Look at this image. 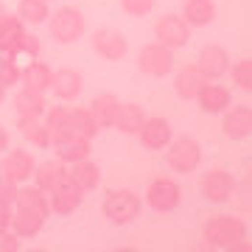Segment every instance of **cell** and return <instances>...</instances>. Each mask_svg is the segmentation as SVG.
<instances>
[{
	"label": "cell",
	"instance_id": "cell-21",
	"mask_svg": "<svg viewBox=\"0 0 252 252\" xmlns=\"http://www.w3.org/2000/svg\"><path fill=\"white\" fill-rule=\"evenodd\" d=\"M118 107H121V98H118L115 93H95L90 101V107H87V112L93 115L95 126L104 132V129H112L115 126Z\"/></svg>",
	"mask_w": 252,
	"mask_h": 252
},
{
	"label": "cell",
	"instance_id": "cell-39",
	"mask_svg": "<svg viewBox=\"0 0 252 252\" xmlns=\"http://www.w3.org/2000/svg\"><path fill=\"white\" fill-rule=\"evenodd\" d=\"M11 11H9V6H6V3H3V0H0V20L3 17H9Z\"/></svg>",
	"mask_w": 252,
	"mask_h": 252
},
{
	"label": "cell",
	"instance_id": "cell-11",
	"mask_svg": "<svg viewBox=\"0 0 252 252\" xmlns=\"http://www.w3.org/2000/svg\"><path fill=\"white\" fill-rule=\"evenodd\" d=\"M230 62H233L230 51H227L224 45H213V42L205 45L196 56V67L202 70V76H205L207 81H221L224 79L227 70H230Z\"/></svg>",
	"mask_w": 252,
	"mask_h": 252
},
{
	"label": "cell",
	"instance_id": "cell-23",
	"mask_svg": "<svg viewBox=\"0 0 252 252\" xmlns=\"http://www.w3.org/2000/svg\"><path fill=\"white\" fill-rule=\"evenodd\" d=\"M51 76H54V67L45 62L36 59H28L26 64H20V84L28 87V90H36V93H48L51 90Z\"/></svg>",
	"mask_w": 252,
	"mask_h": 252
},
{
	"label": "cell",
	"instance_id": "cell-29",
	"mask_svg": "<svg viewBox=\"0 0 252 252\" xmlns=\"http://www.w3.org/2000/svg\"><path fill=\"white\" fill-rule=\"evenodd\" d=\"M67 177H70V180L76 182L84 193L98 190V185H101V168L90 160V157H87V160L73 162V165H67Z\"/></svg>",
	"mask_w": 252,
	"mask_h": 252
},
{
	"label": "cell",
	"instance_id": "cell-37",
	"mask_svg": "<svg viewBox=\"0 0 252 252\" xmlns=\"http://www.w3.org/2000/svg\"><path fill=\"white\" fill-rule=\"evenodd\" d=\"M11 146V137H9V129H6V126L0 124V154L6 152V149H9Z\"/></svg>",
	"mask_w": 252,
	"mask_h": 252
},
{
	"label": "cell",
	"instance_id": "cell-1",
	"mask_svg": "<svg viewBox=\"0 0 252 252\" xmlns=\"http://www.w3.org/2000/svg\"><path fill=\"white\" fill-rule=\"evenodd\" d=\"M202 241L207 250L247 252L250 250V224L238 213H216L202 224Z\"/></svg>",
	"mask_w": 252,
	"mask_h": 252
},
{
	"label": "cell",
	"instance_id": "cell-16",
	"mask_svg": "<svg viewBox=\"0 0 252 252\" xmlns=\"http://www.w3.org/2000/svg\"><path fill=\"white\" fill-rule=\"evenodd\" d=\"M221 129L230 140H247L252 135V107L250 104H230L221 112Z\"/></svg>",
	"mask_w": 252,
	"mask_h": 252
},
{
	"label": "cell",
	"instance_id": "cell-17",
	"mask_svg": "<svg viewBox=\"0 0 252 252\" xmlns=\"http://www.w3.org/2000/svg\"><path fill=\"white\" fill-rule=\"evenodd\" d=\"M45 213H39V210H28V207H14L11 210V221H9V230L17 235L20 241H31L36 235L42 233V227L48 224Z\"/></svg>",
	"mask_w": 252,
	"mask_h": 252
},
{
	"label": "cell",
	"instance_id": "cell-25",
	"mask_svg": "<svg viewBox=\"0 0 252 252\" xmlns=\"http://www.w3.org/2000/svg\"><path fill=\"white\" fill-rule=\"evenodd\" d=\"M17 129L23 140L34 149H51V129L45 126L42 118H31V115H17Z\"/></svg>",
	"mask_w": 252,
	"mask_h": 252
},
{
	"label": "cell",
	"instance_id": "cell-27",
	"mask_svg": "<svg viewBox=\"0 0 252 252\" xmlns=\"http://www.w3.org/2000/svg\"><path fill=\"white\" fill-rule=\"evenodd\" d=\"M180 14L190 28H205L216 20V3L213 0H182Z\"/></svg>",
	"mask_w": 252,
	"mask_h": 252
},
{
	"label": "cell",
	"instance_id": "cell-32",
	"mask_svg": "<svg viewBox=\"0 0 252 252\" xmlns=\"http://www.w3.org/2000/svg\"><path fill=\"white\" fill-rule=\"evenodd\" d=\"M17 84H20V62H17V56L0 54V87L14 90Z\"/></svg>",
	"mask_w": 252,
	"mask_h": 252
},
{
	"label": "cell",
	"instance_id": "cell-20",
	"mask_svg": "<svg viewBox=\"0 0 252 252\" xmlns=\"http://www.w3.org/2000/svg\"><path fill=\"white\" fill-rule=\"evenodd\" d=\"M48 104H51V101H48V93L28 90V87H23V84H17V87H14V93H11V107H14V112H17V115L42 118V112H45Z\"/></svg>",
	"mask_w": 252,
	"mask_h": 252
},
{
	"label": "cell",
	"instance_id": "cell-10",
	"mask_svg": "<svg viewBox=\"0 0 252 252\" xmlns=\"http://www.w3.org/2000/svg\"><path fill=\"white\" fill-rule=\"evenodd\" d=\"M84 202V190L70 180L64 177L54 190H48V207H51V216H70L76 213Z\"/></svg>",
	"mask_w": 252,
	"mask_h": 252
},
{
	"label": "cell",
	"instance_id": "cell-35",
	"mask_svg": "<svg viewBox=\"0 0 252 252\" xmlns=\"http://www.w3.org/2000/svg\"><path fill=\"white\" fill-rule=\"evenodd\" d=\"M20 250H23V241L9 227H0V252H20Z\"/></svg>",
	"mask_w": 252,
	"mask_h": 252
},
{
	"label": "cell",
	"instance_id": "cell-2",
	"mask_svg": "<svg viewBox=\"0 0 252 252\" xmlns=\"http://www.w3.org/2000/svg\"><path fill=\"white\" fill-rule=\"evenodd\" d=\"M143 196L135 193L132 188H118V190H109L104 202H101V210H104V219H109L112 224L124 227V224H132L135 219H140L143 213Z\"/></svg>",
	"mask_w": 252,
	"mask_h": 252
},
{
	"label": "cell",
	"instance_id": "cell-13",
	"mask_svg": "<svg viewBox=\"0 0 252 252\" xmlns=\"http://www.w3.org/2000/svg\"><path fill=\"white\" fill-rule=\"evenodd\" d=\"M90 48L101 59H107V62H118V59H124L126 51H129V42H126V36L118 31V28H98V31H93L90 34Z\"/></svg>",
	"mask_w": 252,
	"mask_h": 252
},
{
	"label": "cell",
	"instance_id": "cell-8",
	"mask_svg": "<svg viewBox=\"0 0 252 252\" xmlns=\"http://www.w3.org/2000/svg\"><path fill=\"white\" fill-rule=\"evenodd\" d=\"M137 67L140 73H146L149 79H165L174 70V51L160 45V42H149L140 48L137 54Z\"/></svg>",
	"mask_w": 252,
	"mask_h": 252
},
{
	"label": "cell",
	"instance_id": "cell-18",
	"mask_svg": "<svg viewBox=\"0 0 252 252\" xmlns=\"http://www.w3.org/2000/svg\"><path fill=\"white\" fill-rule=\"evenodd\" d=\"M56 160H62L64 165H73L79 160H87L93 154V140H84V137H73V135H64V137H54L51 140V149Z\"/></svg>",
	"mask_w": 252,
	"mask_h": 252
},
{
	"label": "cell",
	"instance_id": "cell-3",
	"mask_svg": "<svg viewBox=\"0 0 252 252\" xmlns=\"http://www.w3.org/2000/svg\"><path fill=\"white\" fill-rule=\"evenodd\" d=\"M45 26H48L51 39H56L59 45H73V42H79L81 36L87 34V17L76 6H62V9L51 11Z\"/></svg>",
	"mask_w": 252,
	"mask_h": 252
},
{
	"label": "cell",
	"instance_id": "cell-6",
	"mask_svg": "<svg viewBox=\"0 0 252 252\" xmlns=\"http://www.w3.org/2000/svg\"><path fill=\"white\" fill-rule=\"evenodd\" d=\"M182 202V185L174 177H157L146 188L143 205H149L154 213H174Z\"/></svg>",
	"mask_w": 252,
	"mask_h": 252
},
{
	"label": "cell",
	"instance_id": "cell-14",
	"mask_svg": "<svg viewBox=\"0 0 252 252\" xmlns=\"http://www.w3.org/2000/svg\"><path fill=\"white\" fill-rule=\"evenodd\" d=\"M174 137V129H171V121L162 115H146L143 126L137 129V140L143 143V149H149V152H162L165 146L171 143Z\"/></svg>",
	"mask_w": 252,
	"mask_h": 252
},
{
	"label": "cell",
	"instance_id": "cell-31",
	"mask_svg": "<svg viewBox=\"0 0 252 252\" xmlns=\"http://www.w3.org/2000/svg\"><path fill=\"white\" fill-rule=\"evenodd\" d=\"M227 79H230V84H233L235 90L250 93V90H252V59H250V56H244V59H235V62H230Z\"/></svg>",
	"mask_w": 252,
	"mask_h": 252
},
{
	"label": "cell",
	"instance_id": "cell-38",
	"mask_svg": "<svg viewBox=\"0 0 252 252\" xmlns=\"http://www.w3.org/2000/svg\"><path fill=\"white\" fill-rule=\"evenodd\" d=\"M11 210H14V207L0 205V227H9V221H11Z\"/></svg>",
	"mask_w": 252,
	"mask_h": 252
},
{
	"label": "cell",
	"instance_id": "cell-34",
	"mask_svg": "<svg viewBox=\"0 0 252 252\" xmlns=\"http://www.w3.org/2000/svg\"><path fill=\"white\" fill-rule=\"evenodd\" d=\"M39 54H42V39L34 34V28H28L26 36H23V45H20V56H26V59H36Z\"/></svg>",
	"mask_w": 252,
	"mask_h": 252
},
{
	"label": "cell",
	"instance_id": "cell-33",
	"mask_svg": "<svg viewBox=\"0 0 252 252\" xmlns=\"http://www.w3.org/2000/svg\"><path fill=\"white\" fill-rule=\"evenodd\" d=\"M154 6L157 0H121V11L126 17H146L154 11Z\"/></svg>",
	"mask_w": 252,
	"mask_h": 252
},
{
	"label": "cell",
	"instance_id": "cell-12",
	"mask_svg": "<svg viewBox=\"0 0 252 252\" xmlns=\"http://www.w3.org/2000/svg\"><path fill=\"white\" fill-rule=\"evenodd\" d=\"M51 95L54 101H62V104H73V101H79V95L84 93V76L79 70H73V67H59L54 70L51 76Z\"/></svg>",
	"mask_w": 252,
	"mask_h": 252
},
{
	"label": "cell",
	"instance_id": "cell-40",
	"mask_svg": "<svg viewBox=\"0 0 252 252\" xmlns=\"http://www.w3.org/2000/svg\"><path fill=\"white\" fill-rule=\"evenodd\" d=\"M6 95H9V90H6V87H0V107L6 104Z\"/></svg>",
	"mask_w": 252,
	"mask_h": 252
},
{
	"label": "cell",
	"instance_id": "cell-4",
	"mask_svg": "<svg viewBox=\"0 0 252 252\" xmlns=\"http://www.w3.org/2000/svg\"><path fill=\"white\" fill-rule=\"evenodd\" d=\"M165 152V165L174 174H193L202 165V143L190 135L171 137V143L162 149Z\"/></svg>",
	"mask_w": 252,
	"mask_h": 252
},
{
	"label": "cell",
	"instance_id": "cell-15",
	"mask_svg": "<svg viewBox=\"0 0 252 252\" xmlns=\"http://www.w3.org/2000/svg\"><path fill=\"white\" fill-rule=\"evenodd\" d=\"M199 109L205 112V115H221L230 104H233V87H227L221 81H205V87L196 93Z\"/></svg>",
	"mask_w": 252,
	"mask_h": 252
},
{
	"label": "cell",
	"instance_id": "cell-26",
	"mask_svg": "<svg viewBox=\"0 0 252 252\" xmlns=\"http://www.w3.org/2000/svg\"><path fill=\"white\" fill-rule=\"evenodd\" d=\"M28 28L17 20V14L0 20V54H11L20 59V45H23V36Z\"/></svg>",
	"mask_w": 252,
	"mask_h": 252
},
{
	"label": "cell",
	"instance_id": "cell-19",
	"mask_svg": "<svg viewBox=\"0 0 252 252\" xmlns=\"http://www.w3.org/2000/svg\"><path fill=\"white\" fill-rule=\"evenodd\" d=\"M101 129L95 126L93 115L87 112V107H70L67 104V118H64V129L54 137H64V135H73V137H84V140H95ZM51 137V140H54Z\"/></svg>",
	"mask_w": 252,
	"mask_h": 252
},
{
	"label": "cell",
	"instance_id": "cell-30",
	"mask_svg": "<svg viewBox=\"0 0 252 252\" xmlns=\"http://www.w3.org/2000/svg\"><path fill=\"white\" fill-rule=\"evenodd\" d=\"M143 121H146V112H143L140 104H124V101H121L112 129L124 132V135H137V129L143 126Z\"/></svg>",
	"mask_w": 252,
	"mask_h": 252
},
{
	"label": "cell",
	"instance_id": "cell-36",
	"mask_svg": "<svg viewBox=\"0 0 252 252\" xmlns=\"http://www.w3.org/2000/svg\"><path fill=\"white\" fill-rule=\"evenodd\" d=\"M14 196H17V182H11L9 177L0 174V205L14 207Z\"/></svg>",
	"mask_w": 252,
	"mask_h": 252
},
{
	"label": "cell",
	"instance_id": "cell-9",
	"mask_svg": "<svg viewBox=\"0 0 252 252\" xmlns=\"http://www.w3.org/2000/svg\"><path fill=\"white\" fill-rule=\"evenodd\" d=\"M34 152H28V149H6V152L0 154V174L3 177H9L11 182H31V174H34Z\"/></svg>",
	"mask_w": 252,
	"mask_h": 252
},
{
	"label": "cell",
	"instance_id": "cell-7",
	"mask_svg": "<svg viewBox=\"0 0 252 252\" xmlns=\"http://www.w3.org/2000/svg\"><path fill=\"white\" fill-rule=\"evenodd\" d=\"M190 31L193 28L182 20V14H162L154 23V42L171 48V51H180L190 42Z\"/></svg>",
	"mask_w": 252,
	"mask_h": 252
},
{
	"label": "cell",
	"instance_id": "cell-24",
	"mask_svg": "<svg viewBox=\"0 0 252 252\" xmlns=\"http://www.w3.org/2000/svg\"><path fill=\"white\" fill-rule=\"evenodd\" d=\"M67 177V165L62 160H56V157H48V160L36 162L34 165V174H31V182H34L39 190H54L59 182Z\"/></svg>",
	"mask_w": 252,
	"mask_h": 252
},
{
	"label": "cell",
	"instance_id": "cell-5",
	"mask_svg": "<svg viewBox=\"0 0 252 252\" xmlns=\"http://www.w3.org/2000/svg\"><path fill=\"white\" fill-rule=\"evenodd\" d=\"M235 185H238V180L227 168H207L199 174V193L210 205H227L235 193Z\"/></svg>",
	"mask_w": 252,
	"mask_h": 252
},
{
	"label": "cell",
	"instance_id": "cell-22",
	"mask_svg": "<svg viewBox=\"0 0 252 252\" xmlns=\"http://www.w3.org/2000/svg\"><path fill=\"white\" fill-rule=\"evenodd\" d=\"M205 76H202V70L196 67V62L190 64H182L180 70L174 73V93H177V98L182 101H193L196 98V93L205 87Z\"/></svg>",
	"mask_w": 252,
	"mask_h": 252
},
{
	"label": "cell",
	"instance_id": "cell-28",
	"mask_svg": "<svg viewBox=\"0 0 252 252\" xmlns=\"http://www.w3.org/2000/svg\"><path fill=\"white\" fill-rule=\"evenodd\" d=\"M14 14L26 28H39L51 17V0H20Z\"/></svg>",
	"mask_w": 252,
	"mask_h": 252
}]
</instances>
